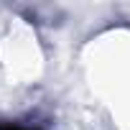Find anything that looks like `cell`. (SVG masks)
<instances>
[{"label": "cell", "mask_w": 130, "mask_h": 130, "mask_svg": "<svg viewBox=\"0 0 130 130\" xmlns=\"http://www.w3.org/2000/svg\"><path fill=\"white\" fill-rule=\"evenodd\" d=\"M92 87L102 94L112 117L117 115L130 122V43H115V48L94 64Z\"/></svg>", "instance_id": "obj_1"}]
</instances>
